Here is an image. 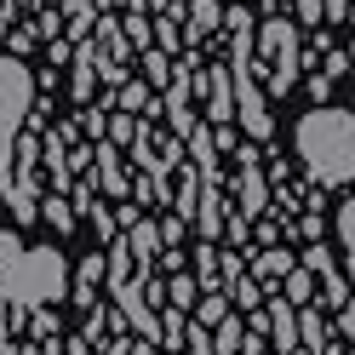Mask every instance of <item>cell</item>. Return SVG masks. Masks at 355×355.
Wrapping results in <instances>:
<instances>
[{"mask_svg":"<svg viewBox=\"0 0 355 355\" xmlns=\"http://www.w3.org/2000/svg\"><path fill=\"white\" fill-rule=\"evenodd\" d=\"M293 144H298V161L309 172V184H321V189L355 184V115H349V109L315 103L298 121Z\"/></svg>","mask_w":355,"mask_h":355,"instance_id":"obj_1","label":"cell"},{"mask_svg":"<svg viewBox=\"0 0 355 355\" xmlns=\"http://www.w3.org/2000/svg\"><path fill=\"white\" fill-rule=\"evenodd\" d=\"M0 298H6L12 315H29L35 304L69 298V263H63V252H52V247H24L17 263L6 270V281H0Z\"/></svg>","mask_w":355,"mask_h":355,"instance_id":"obj_2","label":"cell"},{"mask_svg":"<svg viewBox=\"0 0 355 355\" xmlns=\"http://www.w3.org/2000/svg\"><path fill=\"white\" fill-rule=\"evenodd\" d=\"M252 58H258V69L270 75V98H286L298 86V69H304L298 24H293V17H263L258 40H252Z\"/></svg>","mask_w":355,"mask_h":355,"instance_id":"obj_3","label":"cell"},{"mask_svg":"<svg viewBox=\"0 0 355 355\" xmlns=\"http://www.w3.org/2000/svg\"><path fill=\"white\" fill-rule=\"evenodd\" d=\"M35 115V75L24 58H0V161H12L17 138Z\"/></svg>","mask_w":355,"mask_h":355,"instance_id":"obj_4","label":"cell"},{"mask_svg":"<svg viewBox=\"0 0 355 355\" xmlns=\"http://www.w3.org/2000/svg\"><path fill=\"white\" fill-rule=\"evenodd\" d=\"M235 189H241V212L247 218L270 212V184H263V172H258V144L235 149Z\"/></svg>","mask_w":355,"mask_h":355,"instance_id":"obj_5","label":"cell"},{"mask_svg":"<svg viewBox=\"0 0 355 355\" xmlns=\"http://www.w3.org/2000/svg\"><path fill=\"white\" fill-rule=\"evenodd\" d=\"M207 92V115L212 121H235V86H230V63H218V69H201L195 80Z\"/></svg>","mask_w":355,"mask_h":355,"instance_id":"obj_6","label":"cell"},{"mask_svg":"<svg viewBox=\"0 0 355 355\" xmlns=\"http://www.w3.org/2000/svg\"><path fill=\"white\" fill-rule=\"evenodd\" d=\"M98 178H103V195H115V201L132 189L126 161H121V144H109V138H98Z\"/></svg>","mask_w":355,"mask_h":355,"instance_id":"obj_7","label":"cell"},{"mask_svg":"<svg viewBox=\"0 0 355 355\" xmlns=\"http://www.w3.org/2000/svg\"><path fill=\"white\" fill-rule=\"evenodd\" d=\"M126 247H132V263H138V270L149 275V263L166 252V247H161V224H149V218H138V224L126 230Z\"/></svg>","mask_w":355,"mask_h":355,"instance_id":"obj_8","label":"cell"},{"mask_svg":"<svg viewBox=\"0 0 355 355\" xmlns=\"http://www.w3.org/2000/svg\"><path fill=\"white\" fill-rule=\"evenodd\" d=\"M270 338L281 344V355L298 349V304H286V298L270 304Z\"/></svg>","mask_w":355,"mask_h":355,"instance_id":"obj_9","label":"cell"},{"mask_svg":"<svg viewBox=\"0 0 355 355\" xmlns=\"http://www.w3.org/2000/svg\"><path fill=\"white\" fill-rule=\"evenodd\" d=\"M293 263H298V252H281V247H263L258 258H252V275L263 281V286H275L286 270H293Z\"/></svg>","mask_w":355,"mask_h":355,"instance_id":"obj_10","label":"cell"},{"mask_svg":"<svg viewBox=\"0 0 355 355\" xmlns=\"http://www.w3.org/2000/svg\"><path fill=\"white\" fill-rule=\"evenodd\" d=\"M349 293H355V286H349V275H338V263H332L327 275H315V304L321 309H338Z\"/></svg>","mask_w":355,"mask_h":355,"instance_id":"obj_11","label":"cell"},{"mask_svg":"<svg viewBox=\"0 0 355 355\" xmlns=\"http://www.w3.org/2000/svg\"><path fill=\"white\" fill-rule=\"evenodd\" d=\"M218 24H224V0H189V40L212 35Z\"/></svg>","mask_w":355,"mask_h":355,"instance_id":"obj_12","label":"cell"},{"mask_svg":"<svg viewBox=\"0 0 355 355\" xmlns=\"http://www.w3.org/2000/svg\"><path fill=\"white\" fill-rule=\"evenodd\" d=\"M195 281H201V293H218L224 286V263H218V247H195Z\"/></svg>","mask_w":355,"mask_h":355,"instance_id":"obj_13","label":"cell"},{"mask_svg":"<svg viewBox=\"0 0 355 355\" xmlns=\"http://www.w3.org/2000/svg\"><path fill=\"white\" fill-rule=\"evenodd\" d=\"M281 286H286V304H315V270H304V263H293Z\"/></svg>","mask_w":355,"mask_h":355,"instance_id":"obj_14","label":"cell"},{"mask_svg":"<svg viewBox=\"0 0 355 355\" xmlns=\"http://www.w3.org/2000/svg\"><path fill=\"white\" fill-rule=\"evenodd\" d=\"M230 315V298H224V286H218V293H201V298H195V309H189V321H201L207 332L218 327V321H224Z\"/></svg>","mask_w":355,"mask_h":355,"instance_id":"obj_15","label":"cell"},{"mask_svg":"<svg viewBox=\"0 0 355 355\" xmlns=\"http://www.w3.org/2000/svg\"><path fill=\"white\" fill-rule=\"evenodd\" d=\"M241 344H247V327H241L235 309H230V315L212 327V349H218V355H241Z\"/></svg>","mask_w":355,"mask_h":355,"instance_id":"obj_16","label":"cell"},{"mask_svg":"<svg viewBox=\"0 0 355 355\" xmlns=\"http://www.w3.org/2000/svg\"><path fill=\"white\" fill-rule=\"evenodd\" d=\"M144 80L155 86V92H166V86H172V52L144 46Z\"/></svg>","mask_w":355,"mask_h":355,"instance_id":"obj_17","label":"cell"},{"mask_svg":"<svg viewBox=\"0 0 355 355\" xmlns=\"http://www.w3.org/2000/svg\"><path fill=\"white\" fill-rule=\"evenodd\" d=\"M195 298H201V281H195V275H184V270H172V275H166V304L195 309Z\"/></svg>","mask_w":355,"mask_h":355,"instance_id":"obj_18","label":"cell"},{"mask_svg":"<svg viewBox=\"0 0 355 355\" xmlns=\"http://www.w3.org/2000/svg\"><path fill=\"white\" fill-rule=\"evenodd\" d=\"M155 103V86L149 80H121L115 86V109H132V115H138V109H149Z\"/></svg>","mask_w":355,"mask_h":355,"instance_id":"obj_19","label":"cell"},{"mask_svg":"<svg viewBox=\"0 0 355 355\" xmlns=\"http://www.w3.org/2000/svg\"><path fill=\"white\" fill-rule=\"evenodd\" d=\"M40 212H46V224H52L58 235L75 230V201H69V195H46V201H40Z\"/></svg>","mask_w":355,"mask_h":355,"instance_id":"obj_20","label":"cell"},{"mask_svg":"<svg viewBox=\"0 0 355 355\" xmlns=\"http://www.w3.org/2000/svg\"><path fill=\"white\" fill-rule=\"evenodd\" d=\"M155 46L161 52H184V29H178V6L161 17V24H155Z\"/></svg>","mask_w":355,"mask_h":355,"instance_id":"obj_21","label":"cell"},{"mask_svg":"<svg viewBox=\"0 0 355 355\" xmlns=\"http://www.w3.org/2000/svg\"><path fill=\"white\" fill-rule=\"evenodd\" d=\"M189 155H195V166H218V144H212V132H207V126H195V132H189Z\"/></svg>","mask_w":355,"mask_h":355,"instance_id":"obj_22","label":"cell"},{"mask_svg":"<svg viewBox=\"0 0 355 355\" xmlns=\"http://www.w3.org/2000/svg\"><path fill=\"white\" fill-rule=\"evenodd\" d=\"M121 24H126V40H132V46H155V24H144V12H132V17H121Z\"/></svg>","mask_w":355,"mask_h":355,"instance_id":"obj_23","label":"cell"},{"mask_svg":"<svg viewBox=\"0 0 355 355\" xmlns=\"http://www.w3.org/2000/svg\"><path fill=\"white\" fill-rule=\"evenodd\" d=\"M230 293H235V309H252V304L263 298V281H258V275H252V281L241 275V281H230Z\"/></svg>","mask_w":355,"mask_h":355,"instance_id":"obj_24","label":"cell"},{"mask_svg":"<svg viewBox=\"0 0 355 355\" xmlns=\"http://www.w3.org/2000/svg\"><path fill=\"white\" fill-rule=\"evenodd\" d=\"M184 355H218V349H212V332H207L201 321H189V332H184Z\"/></svg>","mask_w":355,"mask_h":355,"instance_id":"obj_25","label":"cell"},{"mask_svg":"<svg viewBox=\"0 0 355 355\" xmlns=\"http://www.w3.org/2000/svg\"><path fill=\"white\" fill-rule=\"evenodd\" d=\"M338 241H344V252L355 258V195H349V201L338 207Z\"/></svg>","mask_w":355,"mask_h":355,"instance_id":"obj_26","label":"cell"},{"mask_svg":"<svg viewBox=\"0 0 355 355\" xmlns=\"http://www.w3.org/2000/svg\"><path fill=\"white\" fill-rule=\"evenodd\" d=\"M298 263H304V270H315V275H327V270H332V252L321 247V241H309V247L298 252Z\"/></svg>","mask_w":355,"mask_h":355,"instance_id":"obj_27","label":"cell"},{"mask_svg":"<svg viewBox=\"0 0 355 355\" xmlns=\"http://www.w3.org/2000/svg\"><path fill=\"white\" fill-rule=\"evenodd\" d=\"M17 252H24V241H17L12 230H0V281H6V270L17 263Z\"/></svg>","mask_w":355,"mask_h":355,"instance_id":"obj_28","label":"cell"},{"mask_svg":"<svg viewBox=\"0 0 355 355\" xmlns=\"http://www.w3.org/2000/svg\"><path fill=\"white\" fill-rule=\"evenodd\" d=\"M80 126L86 138H109V109H80Z\"/></svg>","mask_w":355,"mask_h":355,"instance_id":"obj_29","label":"cell"},{"mask_svg":"<svg viewBox=\"0 0 355 355\" xmlns=\"http://www.w3.org/2000/svg\"><path fill=\"white\" fill-rule=\"evenodd\" d=\"M29 327H35V338H58V315H46V304L29 309Z\"/></svg>","mask_w":355,"mask_h":355,"instance_id":"obj_30","label":"cell"},{"mask_svg":"<svg viewBox=\"0 0 355 355\" xmlns=\"http://www.w3.org/2000/svg\"><path fill=\"white\" fill-rule=\"evenodd\" d=\"M69 24H92V0H58Z\"/></svg>","mask_w":355,"mask_h":355,"instance_id":"obj_31","label":"cell"},{"mask_svg":"<svg viewBox=\"0 0 355 355\" xmlns=\"http://www.w3.org/2000/svg\"><path fill=\"white\" fill-rule=\"evenodd\" d=\"M184 230H189V218H166V224H161V247H178Z\"/></svg>","mask_w":355,"mask_h":355,"instance_id":"obj_32","label":"cell"},{"mask_svg":"<svg viewBox=\"0 0 355 355\" xmlns=\"http://www.w3.org/2000/svg\"><path fill=\"white\" fill-rule=\"evenodd\" d=\"M92 75H98V69H75V80H69L75 103H86V98H92Z\"/></svg>","mask_w":355,"mask_h":355,"instance_id":"obj_33","label":"cell"},{"mask_svg":"<svg viewBox=\"0 0 355 355\" xmlns=\"http://www.w3.org/2000/svg\"><path fill=\"white\" fill-rule=\"evenodd\" d=\"M338 332H344V338H355V293L338 304Z\"/></svg>","mask_w":355,"mask_h":355,"instance_id":"obj_34","label":"cell"},{"mask_svg":"<svg viewBox=\"0 0 355 355\" xmlns=\"http://www.w3.org/2000/svg\"><path fill=\"white\" fill-rule=\"evenodd\" d=\"M321 17H332V24H349V0H321Z\"/></svg>","mask_w":355,"mask_h":355,"instance_id":"obj_35","label":"cell"},{"mask_svg":"<svg viewBox=\"0 0 355 355\" xmlns=\"http://www.w3.org/2000/svg\"><path fill=\"white\" fill-rule=\"evenodd\" d=\"M69 201H75V212H86V218L98 212V201H92V189H86V184H75V195H69Z\"/></svg>","mask_w":355,"mask_h":355,"instance_id":"obj_36","label":"cell"},{"mask_svg":"<svg viewBox=\"0 0 355 355\" xmlns=\"http://www.w3.org/2000/svg\"><path fill=\"white\" fill-rule=\"evenodd\" d=\"M0 355H17V344H12V327H6V298H0Z\"/></svg>","mask_w":355,"mask_h":355,"instance_id":"obj_37","label":"cell"},{"mask_svg":"<svg viewBox=\"0 0 355 355\" xmlns=\"http://www.w3.org/2000/svg\"><path fill=\"white\" fill-rule=\"evenodd\" d=\"M304 24H321V0H298V29Z\"/></svg>","mask_w":355,"mask_h":355,"instance_id":"obj_38","label":"cell"},{"mask_svg":"<svg viewBox=\"0 0 355 355\" xmlns=\"http://www.w3.org/2000/svg\"><path fill=\"white\" fill-rule=\"evenodd\" d=\"M327 92H332V75H309V98L327 103Z\"/></svg>","mask_w":355,"mask_h":355,"instance_id":"obj_39","label":"cell"},{"mask_svg":"<svg viewBox=\"0 0 355 355\" xmlns=\"http://www.w3.org/2000/svg\"><path fill=\"white\" fill-rule=\"evenodd\" d=\"M63 349H69V355H92V344H86V338H63Z\"/></svg>","mask_w":355,"mask_h":355,"instance_id":"obj_40","label":"cell"},{"mask_svg":"<svg viewBox=\"0 0 355 355\" xmlns=\"http://www.w3.org/2000/svg\"><path fill=\"white\" fill-rule=\"evenodd\" d=\"M6 29H12V0L0 6V40H6Z\"/></svg>","mask_w":355,"mask_h":355,"instance_id":"obj_41","label":"cell"},{"mask_svg":"<svg viewBox=\"0 0 355 355\" xmlns=\"http://www.w3.org/2000/svg\"><path fill=\"white\" fill-rule=\"evenodd\" d=\"M17 355H40V344H24V349H17Z\"/></svg>","mask_w":355,"mask_h":355,"instance_id":"obj_42","label":"cell"},{"mask_svg":"<svg viewBox=\"0 0 355 355\" xmlns=\"http://www.w3.org/2000/svg\"><path fill=\"white\" fill-rule=\"evenodd\" d=\"M286 355H309V349H304V344H298V349H286Z\"/></svg>","mask_w":355,"mask_h":355,"instance_id":"obj_43","label":"cell"},{"mask_svg":"<svg viewBox=\"0 0 355 355\" xmlns=\"http://www.w3.org/2000/svg\"><path fill=\"white\" fill-rule=\"evenodd\" d=\"M349 75H355V46H349Z\"/></svg>","mask_w":355,"mask_h":355,"instance_id":"obj_44","label":"cell"},{"mask_svg":"<svg viewBox=\"0 0 355 355\" xmlns=\"http://www.w3.org/2000/svg\"><path fill=\"white\" fill-rule=\"evenodd\" d=\"M349 24H355V0H349Z\"/></svg>","mask_w":355,"mask_h":355,"instance_id":"obj_45","label":"cell"},{"mask_svg":"<svg viewBox=\"0 0 355 355\" xmlns=\"http://www.w3.org/2000/svg\"><path fill=\"white\" fill-rule=\"evenodd\" d=\"M166 355H178V349H166Z\"/></svg>","mask_w":355,"mask_h":355,"instance_id":"obj_46","label":"cell"}]
</instances>
